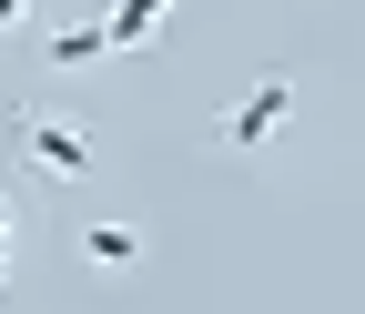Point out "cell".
<instances>
[{
	"mask_svg": "<svg viewBox=\"0 0 365 314\" xmlns=\"http://www.w3.org/2000/svg\"><path fill=\"white\" fill-rule=\"evenodd\" d=\"M163 21H173V0H112V11H102L112 51H143V41H163Z\"/></svg>",
	"mask_w": 365,
	"mask_h": 314,
	"instance_id": "obj_3",
	"label": "cell"
},
{
	"mask_svg": "<svg viewBox=\"0 0 365 314\" xmlns=\"http://www.w3.org/2000/svg\"><path fill=\"white\" fill-rule=\"evenodd\" d=\"M11 244H21V213L0 203V274H11Z\"/></svg>",
	"mask_w": 365,
	"mask_h": 314,
	"instance_id": "obj_6",
	"label": "cell"
},
{
	"mask_svg": "<svg viewBox=\"0 0 365 314\" xmlns=\"http://www.w3.org/2000/svg\"><path fill=\"white\" fill-rule=\"evenodd\" d=\"M112 51V31L102 21H71V31H51V71H81V61H102Z\"/></svg>",
	"mask_w": 365,
	"mask_h": 314,
	"instance_id": "obj_5",
	"label": "cell"
},
{
	"mask_svg": "<svg viewBox=\"0 0 365 314\" xmlns=\"http://www.w3.org/2000/svg\"><path fill=\"white\" fill-rule=\"evenodd\" d=\"M284 122H294V71H254L234 102H223V122H213V142L234 152V162H264L274 142H284Z\"/></svg>",
	"mask_w": 365,
	"mask_h": 314,
	"instance_id": "obj_1",
	"label": "cell"
},
{
	"mask_svg": "<svg viewBox=\"0 0 365 314\" xmlns=\"http://www.w3.org/2000/svg\"><path fill=\"white\" fill-rule=\"evenodd\" d=\"M11 152H21L31 183H91L102 172V142L81 122H61V112H11Z\"/></svg>",
	"mask_w": 365,
	"mask_h": 314,
	"instance_id": "obj_2",
	"label": "cell"
},
{
	"mask_svg": "<svg viewBox=\"0 0 365 314\" xmlns=\"http://www.w3.org/2000/svg\"><path fill=\"white\" fill-rule=\"evenodd\" d=\"M81 263H102V274H132V263H143V223H91V234H81Z\"/></svg>",
	"mask_w": 365,
	"mask_h": 314,
	"instance_id": "obj_4",
	"label": "cell"
}]
</instances>
